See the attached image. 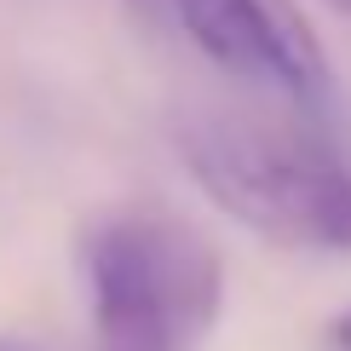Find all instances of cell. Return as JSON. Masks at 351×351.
Listing matches in <instances>:
<instances>
[{"instance_id":"3957f363","label":"cell","mask_w":351,"mask_h":351,"mask_svg":"<svg viewBox=\"0 0 351 351\" xmlns=\"http://www.w3.org/2000/svg\"><path fill=\"white\" fill-rule=\"evenodd\" d=\"M202 58L237 81H265L288 93L305 115H323L334 98L328 58L288 0H167Z\"/></svg>"},{"instance_id":"277c9868","label":"cell","mask_w":351,"mask_h":351,"mask_svg":"<svg viewBox=\"0 0 351 351\" xmlns=\"http://www.w3.org/2000/svg\"><path fill=\"white\" fill-rule=\"evenodd\" d=\"M328 346H334V351H351V311H340V317L328 323Z\"/></svg>"},{"instance_id":"7a4b0ae2","label":"cell","mask_w":351,"mask_h":351,"mask_svg":"<svg viewBox=\"0 0 351 351\" xmlns=\"http://www.w3.org/2000/svg\"><path fill=\"white\" fill-rule=\"evenodd\" d=\"M104 351H190L219 323V254L162 208H121L86 237Z\"/></svg>"},{"instance_id":"8992f818","label":"cell","mask_w":351,"mask_h":351,"mask_svg":"<svg viewBox=\"0 0 351 351\" xmlns=\"http://www.w3.org/2000/svg\"><path fill=\"white\" fill-rule=\"evenodd\" d=\"M0 351H23V346H12V340H0Z\"/></svg>"},{"instance_id":"5b68a950","label":"cell","mask_w":351,"mask_h":351,"mask_svg":"<svg viewBox=\"0 0 351 351\" xmlns=\"http://www.w3.org/2000/svg\"><path fill=\"white\" fill-rule=\"evenodd\" d=\"M328 6H334V12H346V18H351V0H328Z\"/></svg>"},{"instance_id":"6da1fadb","label":"cell","mask_w":351,"mask_h":351,"mask_svg":"<svg viewBox=\"0 0 351 351\" xmlns=\"http://www.w3.org/2000/svg\"><path fill=\"white\" fill-rule=\"evenodd\" d=\"M179 156L237 225L282 247L351 254V156L317 121L196 115L179 127Z\"/></svg>"}]
</instances>
